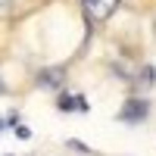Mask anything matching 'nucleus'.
<instances>
[{"mask_svg": "<svg viewBox=\"0 0 156 156\" xmlns=\"http://www.w3.org/2000/svg\"><path fill=\"white\" fill-rule=\"evenodd\" d=\"M0 90H3V81H0Z\"/></svg>", "mask_w": 156, "mask_h": 156, "instance_id": "nucleus-8", "label": "nucleus"}, {"mask_svg": "<svg viewBox=\"0 0 156 156\" xmlns=\"http://www.w3.org/2000/svg\"><path fill=\"white\" fill-rule=\"evenodd\" d=\"M153 75H156V69H153V66H144V69L137 72V78H134L137 87H140V90H150V87H153V81H156Z\"/></svg>", "mask_w": 156, "mask_h": 156, "instance_id": "nucleus-4", "label": "nucleus"}, {"mask_svg": "<svg viewBox=\"0 0 156 156\" xmlns=\"http://www.w3.org/2000/svg\"><path fill=\"white\" fill-rule=\"evenodd\" d=\"M81 3H84V12H87L90 22H106L115 12L119 0H81Z\"/></svg>", "mask_w": 156, "mask_h": 156, "instance_id": "nucleus-1", "label": "nucleus"}, {"mask_svg": "<svg viewBox=\"0 0 156 156\" xmlns=\"http://www.w3.org/2000/svg\"><path fill=\"white\" fill-rule=\"evenodd\" d=\"M0 134H3V119H0Z\"/></svg>", "mask_w": 156, "mask_h": 156, "instance_id": "nucleus-6", "label": "nucleus"}, {"mask_svg": "<svg viewBox=\"0 0 156 156\" xmlns=\"http://www.w3.org/2000/svg\"><path fill=\"white\" fill-rule=\"evenodd\" d=\"M147 112H150V103H147V100H140V97H134V100H128V103H125V109L119 112V119L128 122V125H134V122H144V119H147Z\"/></svg>", "mask_w": 156, "mask_h": 156, "instance_id": "nucleus-2", "label": "nucleus"}, {"mask_svg": "<svg viewBox=\"0 0 156 156\" xmlns=\"http://www.w3.org/2000/svg\"><path fill=\"white\" fill-rule=\"evenodd\" d=\"M0 6H6V0H0Z\"/></svg>", "mask_w": 156, "mask_h": 156, "instance_id": "nucleus-7", "label": "nucleus"}, {"mask_svg": "<svg viewBox=\"0 0 156 156\" xmlns=\"http://www.w3.org/2000/svg\"><path fill=\"white\" fill-rule=\"evenodd\" d=\"M62 81H66V72H62L59 66H53V69H41V72H37V84L47 87V90L62 87Z\"/></svg>", "mask_w": 156, "mask_h": 156, "instance_id": "nucleus-3", "label": "nucleus"}, {"mask_svg": "<svg viewBox=\"0 0 156 156\" xmlns=\"http://www.w3.org/2000/svg\"><path fill=\"white\" fill-rule=\"evenodd\" d=\"M56 106L62 112H72V109H87V103H81V97H59Z\"/></svg>", "mask_w": 156, "mask_h": 156, "instance_id": "nucleus-5", "label": "nucleus"}]
</instances>
